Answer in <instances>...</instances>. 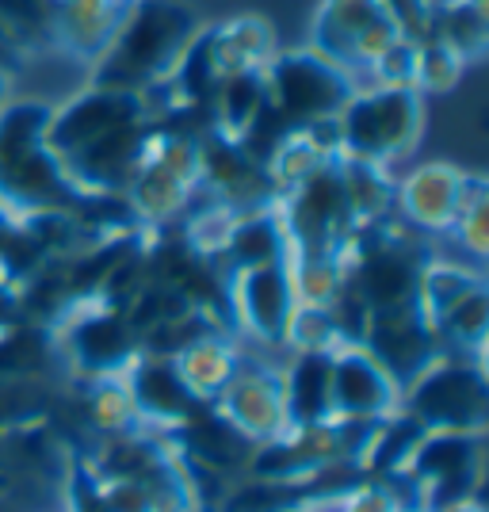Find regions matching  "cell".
Masks as SVG:
<instances>
[{
	"mask_svg": "<svg viewBox=\"0 0 489 512\" xmlns=\"http://www.w3.org/2000/svg\"><path fill=\"white\" fill-rule=\"evenodd\" d=\"M199 16L184 0H130L104 54L92 62V85L146 96L176 73L199 35Z\"/></svg>",
	"mask_w": 489,
	"mask_h": 512,
	"instance_id": "obj_1",
	"label": "cell"
},
{
	"mask_svg": "<svg viewBox=\"0 0 489 512\" xmlns=\"http://www.w3.org/2000/svg\"><path fill=\"white\" fill-rule=\"evenodd\" d=\"M50 115L54 104L46 100H8L0 107V203L16 218L73 214L85 199L46 146Z\"/></svg>",
	"mask_w": 489,
	"mask_h": 512,
	"instance_id": "obj_2",
	"label": "cell"
},
{
	"mask_svg": "<svg viewBox=\"0 0 489 512\" xmlns=\"http://www.w3.org/2000/svg\"><path fill=\"white\" fill-rule=\"evenodd\" d=\"M425 234L409 230L402 218L360 226L344 245V287L367 306V314H386L417 302L421 272L432 260Z\"/></svg>",
	"mask_w": 489,
	"mask_h": 512,
	"instance_id": "obj_3",
	"label": "cell"
},
{
	"mask_svg": "<svg viewBox=\"0 0 489 512\" xmlns=\"http://www.w3.org/2000/svg\"><path fill=\"white\" fill-rule=\"evenodd\" d=\"M402 409L425 432L489 436V375L470 352H440L402 383Z\"/></svg>",
	"mask_w": 489,
	"mask_h": 512,
	"instance_id": "obj_4",
	"label": "cell"
},
{
	"mask_svg": "<svg viewBox=\"0 0 489 512\" xmlns=\"http://www.w3.org/2000/svg\"><path fill=\"white\" fill-rule=\"evenodd\" d=\"M199 134L203 130L153 123L146 153L127 188V203L146 230H169L192 211L199 195Z\"/></svg>",
	"mask_w": 489,
	"mask_h": 512,
	"instance_id": "obj_5",
	"label": "cell"
},
{
	"mask_svg": "<svg viewBox=\"0 0 489 512\" xmlns=\"http://www.w3.org/2000/svg\"><path fill=\"white\" fill-rule=\"evenodd\" d=\"M341 153L394 169L417 150L425 134V96L417 88L371 85L356 88L337 115Z\"/></svg>",
	"mask_w": 489,
	"mask_h": 512,
	"instance_id": "obj_6",
	"label": "cell"
},
{
	"mask_svg": "<svg viewBox=\"0 0 489 512\" xmlns=\"http://www.w3.org/2000/svg\"><path fill=\"white\" fill-rule=\"evenodd\" d=\"M268 107L283 127H306L321 119H337L341 107L356 92V77L329 62L314 46L276 50V58L264 69Z\"/></svg>",
	"mask_w": 489,
	"mask_h": 512,
	"instance_id": "obj_7",
	"label": "cell"
},
{
	"mask_svg": "<svg viewBox=\"0 0 489 512\" xmlns=\"http://www.w3.org/2000/svg\"><path fill=\"white\" fill-rule=\"evenodd\" d=\"M279 222L291 253H337L344 256L348 237L356 234V218L348 211L337 157L306 176L298 188L276 199Z\"/></svg>",
	"mask_w": 489,
	"mask_h": 512,
	"instance_id": "obj_8",
	"label": "cell"
},
{
	"mask_svg": "<svg viewBox=\"0 0 489 512\" xmlns=\"http://www.w3.org/2000/svg\"><path fill=\"white\" fill-rule=\"evenodd\" d=\"M398 27L386 20L379 0H321L310 20L306 46H314L344 73H367L398 43Z\"/></svg>",
	"mask_w": 489,
	"mask_h": 512,
	"instance_id": "obj_9",
	"label": "cell"
},
{
	"mask_svg": "<svg viewBox=\"0 0 489 512\" xmlns=\"http://www.w3.org/2000/svg\"><path fill=\"white\" fill-rule=\"evenodd\" d=\"M482 448H486V440H478V436L425 432L398 490L421 512L459 501V497H474L478 474H482Z\"/></svg>",
	"mask_w": 489,
	"mask_h": 512,
	"instance_id": "obj_10",
	"label": "cell"
},
{
	"mask_svg": "<svg viewBox=\"0 0 489 512\" xmlns=\"http://www.w3.org/2000/svg\"><path fill=\"white\" fill-rule=\"evenodd\" d=\"M130 123H153L146 96L123 92V88L88 85L77 96H69L62 107H54L50 127H46V146L65 165L69 157H77L81 150L96 146L100 138L130 127Z\"/></svg>",
	"mask_w": 489,
	"mask_h": 512,
	"instance_id": "obj_11",
	"label": "cell"
},
{
	"mask_svg": "<svg viewBox=\"0 0 489 512\" xmlns=\"http://www.w3.org/2000/svg\"><path fill=\"white\" fill-rule=\"evenodd\" d=\"M226 299H230L234 333H245L260 348H283L287 325L298 310L287 260L230 272L226 276Z\"/></svg>",
	"mask_w": 489,
	"mask_h": 512,
	"instance_id": "obj_12",
	"label": "cell"
},
{
	"mask_svg": "<svg viewBox=\"0 0 489 512\" xmlns=\"http://www.w3.org/2000/svg\"><path fill=\"white\" fill-rule=\"evenodd\" d=\"M211 409L237 428L253 448L287 432V402H283V367L256 356H241L230 386L211 402Z\"/></svg>",
	"mask_w": 489,
	"mask_h": 512,
	"instance_id": "obj_13",
	"label": "cell"
},
{
	"mask_svg": "<svg viewBox=\"0 0 489 512\" xmlns=\"http://www.w3.org/2000/svg\"><path fill=\"white\" fill-rule=\"evenodd\" d=\"M398 409H402V383L363 344L333 348L329 421L371 425V421H386Z\"/></svg>",
	"mask_w": 489,
	"mask_h": 512,
	"instance_id": "obj_14",
	"label": "cell"
},
{
	"mask_svg": "<svg viewBox=\"0 0 489 512\" xmlns=\"http://www.w3.org/2000/svg\"><path fill=\"white\" fill-rule=\"evenodd\" d=\"M199 192L234 211H253L279 199L268 165L237 138H226L211 127L199 134Z\"/></svg>",
	"mask_w": 489,
	"mask_h": 512,
	"instance_id": "obj_15",
	"label": "cell"
},
{
	"mask_svg": "<svg viewBox=\"0 0 489 512\" xmlns=\"http://www.w3.org/2000/svg\"><path fill=\"white\" fill-rule=\"evenodd\" d=\"M467 169L451 165V161H428L405 172L398 180V195H394V214L402 218L409 230L425 237L451 234L463 195H467Z\"/></svg>",
	"mask_w": 489,
	"mask_h": 512,
	"instance_id": "obj_16",
	"label": "cell"
},
{
	"mask_svg": "<svg viewBox=\"0 0 489 512\" xmlns=\"http://www.w3.org/2000/svg\"><path fill=\"white\" fill-rule=\"evenodd\" d=\"M363 348L383 363L398 383H409L432 356L444 352V344H440V337H436V329L421 318L417 302H413V306H402V310L371 314L367 333H363Z\"/></svg>",
	"mask_w": 489,
	"mask_h": 512,
	"instance_id": "obj_17",
	"label": "cell"
},
{
	"mask_svg": "<svg viewBox=\"0 0 489 512\" xmlns=\"http://www.w3.org/2000/svg\"><path fill=\"white\" fill-rule=\"evenodd\" d=\"M127 390L138 409V421L142 428L153 432H176L180 425H188L195 413L203 409V402H195L188 394V386L180 383L176 375V363L172 356H138L130 363V371L123 375Z\"/></svg>",
	"mask_w": 489,
	"mask_h": 512,
	"instance_id": "obj_18",
	"label": "cell"
},
{
	"mask_svg": "<svg viewBox=\"0 0 489 512\" xmlns=\"http://www.w3.org/2000/svg\"><path fill=\"white\" fill-rule=\"evenodd\" d=\"M127 4L130 0H54V46L92 65L111 43Z\"/></svg>",
	"mask_w": 489,
	"mask_h": 512,
	"instance_id": "obj_19",
	"label": "cell"
},
{
	"mask_svg": "<svg viewBox=\"0 0 489 512\" xmlns=\"http://www.w3.org/2000/svg\"><path fill=\"white\" fill-rule=\"evenodd\" d=\"M207 31V46H211V58L218 77H230V73H260L268 69V62L276 58V27L253 16V12H241L230 20L203 27Z\"/></svg>",
	"mask_w": 489,
	"mask_h": 512,
	"instance_id": "obj_20",
	"label": "cell"
},
{
	"mask_svg": "<svg viewBox=\"0 0 489 512\" xmlns=\"http://www.w3.org/2000/svg\"><path fill=\"white\" fill-rule=\"evenodd\" d=\"M329 394H333V352H291L283 367L287 428L329 421Z\"/></svg>",
	"mask_w": 489,
	"mask_h": 512,
	"instance_id": "obj_21",
	"label": "cell"
},
{
	"mask_svg": "<svg viewBox=\"0 0 489 512\" xmlns=\"http://www.w3.org/2000/svg\"><path fill=\"white\" fill-rule=\"evenodd\" d=\"M241 356L245 352L237 348L230 333H207L195 344H188L184 352H176L172 363H176V375H180V383L188 386V394L195 402L211 406L214 398L230 386Z\"/></svg>",
	"mask_w": 489,
	"mask_h": 512,
	"instance_id": "obj_22",
	"label": "cell"
},
{
	"mask_svg": "<svg viewBox=\"0 0 489 512\" xmlns=\"http://www.w3.org/2000/svg\"><path fill=\"white\" fill-rule=\"evenodd\" d=\"M287 253L291 249H287V234H283L276 203H268V207H253V211H237L226 253H222V268L230 276L237 268L279 264V260H287Z\"/></svg>",
	"mask_w": 489,
	"mask_h": 512,
	"instance_id": "obj_23",
	"label": "cell"
},
{
	"mask_svg": "<svg viewBox=\"0 0 489 512\" xmlns=\"http://www.w3.org/2000/svg\"><path fill=\"white\" fill-rule=\"evenodd\" d=\"M268 107V85H264V69L260 73H230L214 88L211 104H207V123L211 130L226 138H245L249 127L260 119V111Z\"/></svg>",
	"mask_w": 489,
	"mask_h": 512,
	"instance_id": "obj_24",
	"label": "cell"
},
{
	"mask_svg": "<svg viewBox=\"0 0 489 512\" xmlns=\"http://www.w3.org/2000/svg\"><path fill=\"white\" fill-rule=\"evenodd\" d=\"M337 169H341V184H344V195H348V211L356 218V230L394 218L398 180L390 176V169L360 161V157H348V153L337 157Z\"/></svg>",
	"mask_w": 489,
	"mask_h": 512,
	"instance_id": "obj_25",
	"label": "cell"
},
{
	"mask_svg": "<svg viewBox=\"0 0 489 512\" xmlns=\"http://www.w3.org/2000/svg\"><path fill=\"white\" fill-rule=\"evenodd\" d=\"M0 43L16 62L54 46V0H0Z\"/></svg>",
	"mask_w": 489,
	"mask_h": 512,
	"instance_id": "obj_26",
	"label": "cell"
},
{
	"mask_svg": "<svg viewBox=\"0 0 489 512\" xmlns=\"http://www.w3.org/2000/svg\"><path fill=\"white\" fill-rule=\"evenodd\" d=\"M482 276H486V272H474L467 264L447 260V256L436 253L428 260L425 272H421V287H417V310H421V318L436 329V321L444 318L447 310L463 299Z\"/></svg>",
	"mask_w": 489,
	"mask_h": 512,
	"instance_id": "obj_27",
	"label": "cell"
},
{
	"mask_svg": "<svg viewBox=\"0 0 489 512\" xmlns=\"http://www.w3.org/2000/svg\"><path fill=\"white\" fill-rule=\"evenodd\" d=\"M436 337L444 352H478V344L489 337V272L436 321Z\"/></svg>",
	"mask_w": 489,
	"mask_h": 512,
	"instance_id": "obj_28",
	"label": "cell"
},
{
	"mask_svg": "<svg viewBox=\"0 0 489 512\" xmlns=\"http://www.w3.org/2000/svg\"><path fill=\"white\" fill-rule=\"evenodd\" d=\"M81 383H85L81 406H85L88 425L96 428L100 436H123V432L142 428L123 375H111V379H81Z\"/></svg>",
	"mask_w": 489,
	"mask_h": 512,
	"instance_id": "obj_29",
	"label": "cell"
},
{
	"mask_svg": "<svg viewBox=\"0 0 489 512\" xmlns=\"http://www.w3.org/2000/svg\"><path fill=\"white\" fill-rule=\"evenodd\" d=\"M287 272L298 306H329L344 291V256L337 253H287Z\"/></svg>",
	"mask_w": 489,
	"mask_h": 512,
	"instance_id": "obj_30",
	"label": "cell"
},
{
	"mask_svg": "<svg viewBox=\"0 0 489 512\" xmlns=\"http://www.w3.org/2000/svg\"><path fill=\"white\" fill-rule=\"evenodd\" d=\"M432 39H440L444 46H451L463 62H478L489 54V27L482 23V16L470 8V0H451L436 8V27Z\"/></svg>",
	"mask_w": 489,
	"mask_h": 512,
	"instance_id": "obj_31",
	"label": "cell"
},
{
	"mask_svg": "<svg viewBox=\"0 0 489 512\" xmlns=\"http://www.w3.org/2000/svg\"><path fill=\"white\" fill-rule=\"evenodd\" d=\"M451 237L467 256L489 264V176L482 172L467 176V195H463L459 218L451 226Z\"/></svg>",
	"mask_w": 489,
	"mask_h": 512,
	"instance_id": "obj_32",
	"label": "cell"
},
{
	"mask_svg": "<svg viewBox=\"0 0 489 512\" xmlns=\"http://www.w3.org/2000/svg\"><path fill=\"white\" fill-rule=\"evenodd\" d=\"M463 69H467V62L451 46L440 43V39L417 43V92L421 96H444V92H451L463 81Z\"/></svg>",
	"mask_w": 489,
	"mask_h": 512,
	"instance_id": "obj_33",
	"label": "cell"
},
{
	"mask_svg": "<svg viewBox=\"0 0 489 512\" xmlns=\"http://www.w3.org/2000/svg\"><path fill=\"white\" fill-rule=\"evenodd\" d=\"M341 344L344 341L333 325L329 306H298L291 325H287V337H283L287 352H333Z\"/></svg>",
	"mask_w": 489,
	"mask_h": 512,
	"instance_id": "obj_34",
	"label": "cell"
},
{
	"mask_svg": "<svg viewBox=\"0 0 489 512\" xmlns=\"http://www.w3.org/2000/svg\"><path fill=\"white\" fill-rule=\"evenodd\" d=\"M386 20L398 27V35L409 43H428L436 27V4L432 0H379Z\"/></svg>",
	"mask_w": 489,
	"mask_h": 512,
	"instance_id": "obj_35",
	"label": "cell"
},
{
	"mask_svg": "<svg viewBox=\"0 0 489 512\" xmlns=\"http://www.w3.org/2000/svg\"><path fill=\"white\" fill-rule=\"evenodd\" d=\"M367 77L375 85H394V88H417V43L398 39L386 50L379 62L367 69Z\"/></svg>",
	"mask_w": 489,
	"mask_h": 512,
	"instance_id": "obj_36",
	"label": "cell"
},
{
	"mask_svg": "<svg viewBox=\"0 0 489 512\" xmlns=\"http://www.w3.org/2000/svg\"><path fill=\"white\" fill-rule=\"evenodd\" d=\"M23 318V306H20V291L12 287V283H4L0 279V337L8 333V329H16Z\"/></svg>",
	"mask_w": 489,
	"mask_h": 512,
	"instance_id": "obj_37",
	"label": "cell"
},
{
	"mask_svg": "<svg viewBox=\"0 0 489 512\" xmlns=\"http://www.w3.org/2000/svg\"><path fill=\"white\" fill-rule=\"evenodd\" d=\"M16 230H20V218L8 211L4 203H0V256L8 253V245H12V237H16Z\"/></svg>",
	"mask_w": 489,
	"mask_h": 512,
	"instance_id": "obj_38",
	"label": "cell"
},
{
	"mask_svg": "<svg viewBox=\"0 0 489 512\" xmlns=\"http://www.w3.org/2000/svg\"><path fill=\"white\" fill-rule=\"evenodd\" d=\"M428 512H489L478 497H459V501H447V505H436V509Z\"/></svg>",
	"mask_w": 489,
	"mask_h": 512,
	"instance_id": "obj_39",
	"label": "cell"
},
{
	"mask_svg": "<svg viewBox=\"0 0 489 512\" xmlns=\"http://www.w3.org/2000/svg\"><path fill=\"white\" fill-rule=\"evenodd\" d=\"M474 497L489 509V436H486V448H482V474H478V490H474Z\"/></svg>",
	"mask_w": 489,
	"mask_h": 512,
	"instance_id": "obj_40",
	"label": "cell"
},
{
	"mask_svg": "<svg viewBox=\"0 0 489 512\" xmlns=\"http://www.w3.org/2000/svg\"><path fill=\"white\" fill-rule=\"evenodd\" d=\"M12 100V65L0 62V107Z\"/></svg>",
	"mask_w": 489,
	"mask_h": 512,
	"instance_id": "obj_41",
	"label": "cell"
},
{
	"mask_svg": "<svg viewBox=\"0 0 489 512\" xmlns=\"http://www.w3.org/2000/svg\"><path fill=\"white\" fill-rule=\"evenodd\" d=\"M470 8H474V12L482 16V23L489 27V0H470Z\"/></svg>",
	"mask_w": 489,
	"mask_h": 512,
	"instance_id": "obj_42",
	"label": "cell"
},
{
	"mask_svg": "<svg viewBox=\"0 0 489 512\" xmlns=\"http://www.w3.org/2000/svg\"><path fill=\"white\" fill-rule=\"evenodd\" d=\"M432 4H436V8H440V4H451V0H432Z\"/></svg>",
	"mask_w": 489,
	"mask_h": 512,
	"instance_id": "obj_43",
	"label": "cell"
}]
</instances>
